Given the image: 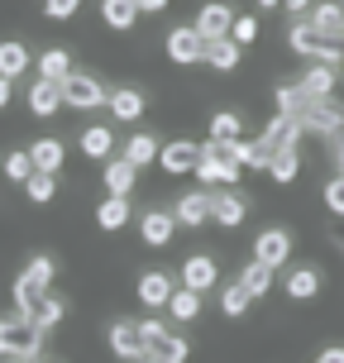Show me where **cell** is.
Wrapping results in <instances>:
<instances>
[{
    "label": "cell",
    "instance_id": "cell-1",
    "mask_svg": "<svg viewBox=\"0 0 344 363\" xmlns=\"http://www.w3.org/2000/svg\"><path fill=\"white\" fill-rule=\"evenodd\" d=\"M239 177H244L239 139H206V144H201V163H196L201 186H235Z\"/></svg>",
    "mask_w": 344,
    "mask_h": 363
},
{
    "label": "cell",
    "instance_id": "cell-2",
    "mask_svg": "<svg viewBox=\"0 0 344 363\" xmlns=\"http://www.w3.org/2000/svg\"><path fill=\"white\" fill-rule=\"evenodd\" d=\"M287 43H292V53L311 57V62H335V67L344 62V38L340 34H326V29H316L311 19H296V24H292V29H287Z\"/></svg>",
    "mask_w": 344,
    "mask_h": 363
},
{
    "label": "cell",
    "instance_id": "cell-3",
    "mask_svg": "<svg viewBox=\"0 0 344 363\" xmlns=\"http://www.w3.org/2000/svg\"><path fill=\"white\" fill-rule=\"evenodd\" d=\"M43 345V325L34 315H0V359H34Z\"/></svg>",
    "mask_w": 344,
    "mask_h": 363
},
{
    "label": "cell",
    "instance_id": "cell-4",
    "mask_svg": "<svg viewBox=\"0 0 344 363\" xmlns=\"http://www.w3.org/2000/svg\"><path fill=\"white\" fill-rule=\"evenodd\" d=\"M62 101H67L72 110H101V106H110V91L91 72H72L67 82H62Z\"/></svg>",
    "mask_w": 344,
    "mask_h": 363
},
{
    "label": "cell",
    "instance_id": "cell-5",
    "mask_svg": "<svg viewBox=\"0 0 344 363\" xmlns=\"http://www.w3.org/2000/svg\"><path fill=\"white\" fill-rule=\"evenodd\" d=\"M144 340H148V359L187 363V340H182L177 330H167L163 320H144Z\"/></svg>",
    "mask_w": 344,
    "mask_h": 363
},
{
    "label": "cell",
    "instance_id": "cell-6",
    "mask_svg": "<svg viewBox=\"0 0 344 363\" xmlns=\"http://www.w3.org/2000/svg\"><path fill=\"white\" fill-rule=\"evenodd\" d=\"M110 349H115V359H148L144 320H115L110 325Z\"/></svg>",
    "mask_w": 344,
    "mask_h": 363
},
{
    "label": "cell",
    "instance_id": "cell-7",
    "mask_svg": "<svg viewBox=\"0 0 344 363\" xmlns=\"http://www.w3.org/2000/svg\"><path fill=\"white\" fill-rule=\"evenodd\" d=\"M167 57H172L177 67L206 62V38L196 34V24H187V29H172V34H167Z\"/></svg>",
    "mask_w": 344,
    "mask_h": 363
},
{
    "label": "cell",
    "instance_id": "cell-8",
    "mask_svg": "<svg viewBox=\"0 0 344 363\" xmlns=\"http://www.w3.org/2000/svg\"><path fill=\"white\" fill-rule=\"evenodd\" d=\"M230 29H235V10H230L225 0H211V5H201L196 34L206 38V43H216V38H230Z\"/></svg>",
    "mask_w": 344,
    "mask_h": 363
},
{
    "label": "cell",
    "instance_id": "cell-9",
    "mask_svg": "<svg viewBox=\"0 0 344 363\" xmlns=\"http://www.w3.org/2000/svg\"><path fill=\"white\" fill-rule=\"evenodd\" d=\"M196 163H201V144H192V139H172V144H163V153H158V167L172 172V177L196 172Z\"/></svg>",
    "mask_w": 344,
    "mask_h": 363
},
{
    "label": "cell",
    "instance_id": "cell-10",
    "mask_svg": "<svg viewBox=\"0 0 344 363\" xmlns=\"http://www.w3.org/2000/svg\"><path fill=\"white\" fill-rule=\"evenodd\" d=\"M254 258H263L268 268H282V263L292 258V235H287V230H277V225H272V230H258Z\"/></svg>",
    "mask_w": 344,
    "mask_h": 363
},
{
    "label": "cell",
    "instance_id": "cell-11",
    "mask_svg": "<svg viewBox=\"0 0 344 363\" xmlns=\"http://www.w3.org/2000/svg\"><path fill=\"white\" fill-rule=\"evenodd\" d=\"M244 216H249V201L239 196V191H230V186H220L216 196H211V220H216V225H225V230H235V225H244Z\"/></svg>",
    "mask_w": 344,
    "mask_h": 363
},
{
    "label": "cell",
    "instance_id": "cell-12",
    "mask_svg": "<svg viewBox=\"0 0 344 363\" xmlns=\"http://www.w3.org/2000/svg\"><path fill=\"white\" fill-rule=\"evenodd\" d=\"M139 235H144L148 249H167V244H172V235H177V216H172V211H144Z\"/></svg>",
    "mask_w": 344,
    "mask_h": 363
},
{
    "label": "cell",
    "instance_id": "cell-13",
    "mask_svg": "<svg viewBox=\"0 0 344 363\" xmlns=\"http://www.w3.org/2000/svg\"><path fill=\"white\" fill-rule=\"evenodd\" d=\"M177 277H182V287L211 291V287L220 282V268H216V258H211V254H192V258L177 268Z\"/></svg>",
    "mask_w": 344,
    "mask_h": 363
},
{
    "label": "cell",
    "instance_id": "cell-14",
    "mask_svg": "<svg viewBox=\"0 0 344 363\" xmlns=\"http://www.w3.org/2000/svg\"><path fill=\"white\" fill-rule=\"evenodd\" d=\"M301 139V120H292V115H272V125L258 134V144L268 148V153H282V148H296Z\"/></svg>",
    "mask_w": 344,
    "mask_h": 363
},
{
    "label": "cell",
    "instance_id": "cell-15",
    "mask_svg": "<svg viewBox=\"0 0 344 363\" xmlns=\"http://www.w3.org/2000/svg\"><path fill=\"white\" fill-rule=\"evenodd\" d=\"M335 82H340V67H335V62H311L296 86L306 91L311 101H326V96H335Z\"/></svg>",
    "mask_w": 344,
    "mask_h": 363
},
{
    "label": "cell",
    "instance_id": "cell-16",
    "mask_svg": "<svg viewBox=\"0 0 344 363\" xmlns=\"http://www.w3.org/2000/svg\"><path fill=\"white\" fill-rule=\"evenodd\" d=\"M62 106H67V101H62V82H48V77H38L34 91H29V110H34L38 120H48V115H57Z\"/></svg>",
    "mask_w": 344,
    "mask_h": 363
},
{
    "label": "cell",
    "instance_id": "cell-17",
    "mask_svg": "<svg viewBox=\"0 0 344 363\" xmlns=\"http://www.w3.org/2000/svg\"><path fill=\"white\" fill-rule=\"evenodd\" d=\"M144 110H148V96H144V91H134V86L110 91V115H115L120 125H134V120H139Z\"/></svg>",
    "mask_w": 344,
    "mask_h": 363
},
{
    "label": "cell",
    "instance_id": "cell-18",
    "mask_svg": "<svg viewBox=\"0 0 344 363\" xmlns=\"http://www.w3.org/2000/svg\"><path fill=\"white\" fill-rule=\"evenodd\" d=\"M172 216H177V225H187V230L206 225V220H211V191H187V196L172 206Z\"/></svg>",
    "mask_w": 344,
    "mask_h": 363
},
{
    "label": "cell",
    "instance_id": "cell-19",
    "mask_svg": "<svg viewBox=\"0 0 344 363\" xmlns=\"http://www.w3.org/2000/svg\"><path fill=\"white\" fill-rule=\"evenodd\" d=\"M134 182H139V167L129 163L125 153H120V158H106V191L110 196H129Z\"/></svg>",
    "mask_w": 344,
    "mask_h": 363
},
{
    "label": "cell",
    "instance_id": "cell-20",
    "mask_svg": "<svg viewBox=\"0 0 344 363\" xmlns=\"http://www.w3.org/2000/svg\"><path fill=\"white\" fill-rule=\"evenodd\" d=\"M134 291H139V301H144V306H167L177 287H172V277H167V272L153 268V272H144V277H139V287H134Z\"/></svg>",
    "mask_w": 344,
    "mask_h": 363
},
{
    "label": "cell",
    "instance_id": "cell-21",
    "mask_svg": "<svg viewBox=\"0 0 344 363\" xmlns=\"http://www.w3.org/2000/svg\"><path fill=\"white\" fill-rule=\"evenodd\" d=\"M29 67H34V53H29L19 38H5V43H0V77L15 82V77H24Z\"/></svg>",
    "mask_w": 344,
    "mask_h": 363
},
{
    "label": "cell",
    "instance_id": "cell-22",
    "mask_svg": "<svg viewBox=\"0 0 344 363\" xmlns=\"http://www.w3.org/2000/svg\"><path fill=\"white\" fill-rule=\"evenodd\" d=\"M301 19H311L316 29H326V34H340L344 38V5H340V0H321V5H311Z\"/></svg>",
    "mask_w": 344,
    "mask_h": 363
},
{
    "label": "cell",
    "instance_id": "cell-23",
    "mask_svg": "<svg viewBox=\"0 0 344 363\" xmlns=\"http://www.w3.org/2000/svg\"><path fill=\"white\" fill-rule=\"evenodd\" d=\"M139 15H144L139 0H101V19H106L110 29H120V34L134 29V19H139Z\"/></svg>",
    "mask_w": 344,
    "mask_h": 363
},
{
    "label": "cell",
    "instance_id": "cell-24",
    "mask_svg": "<svg viewBox=\"0 0 344 363\" xmlns=\"http://www.w3.org/2000/svg\"><path fill=\"white\" fill-rule=\"evenodd\" d=\"M254 306V291L244 287V282H225V287H220V315H230V320H239V315H244V311Z\"/></svg>",
    "mask_w": 344,
    "mask_h": 363
},
{
    "label": "cell",
    "instance_id": "cell-25",
    "mask_svg": "<svg viewBox=\"0 0 344 363\" xmlns=\"http://www.w3.org/2000/svg\"><path fill=\"white\" fill-rule=\"evenodd\" d=\"M282 287H287L292 301H311V296L321 291V272L316 268H292L287 277H282Z\"/></svg>",
    "mask_w": 344,
    "mask_h": 363
},
{
    "label": "cell",
    "instance_id": "cell-26",
    "mask_svg": "<svg viewBox=\"0 0 344 363\" xmlns=\"http://www.w3.org/2000/svg\"><path fill=\"white\" fill-rule=\"evenodd\" d=\"M110 148H115V129L110 125H87L82 129V153H87V158H101V163H106Z\"/></svg>",
    "mask_w": 344,
    "mask_h": 363
},
{
    "label": "cell",
    "instance_id": "cell-27",
    "mask_svg": "<svg viewBox=\"0 0 344 363\" xmlns=\"http://www.w3.org/2000/svg\"><path fill=\"white\" fill-rule=\"evenodd\" d=\"M239 57H244V48H239L235 38H216V43H206V62H211L216 72H235Z\"/></svg>",
    "mask_w": 344,
    "mask_h": 363
},
{
    "label": "cell",
    "instance_id": "cell-28",
    "mask_svg": "<svg viewBox=\"0 0 344 363\" xmlns=\"http://www.w3.org/2000/svg\"><path fill=\"white\" fill-rule=\"evenodd\" d=\"M77 67H72V53L67 48H48V53H38V77H48V82H67Z\"/></svg>",
    "mask_w": 344,
    "mask_h": 363
},
{
    "label": "cell",
    "instance_id": "cell-29",
    "mask_svg": "<svg viewBox=\"0 0 344 363\" xmlns=\"http://www.w3.org/2000/svg\"><path fill=\"white\" fill-rule=\"evenodd\" d=\"M29 158H34V172H57L62 158H67V148H62V139H38L29 148Z\"/></svg>",
    "mask_w": 344,
    "mask_h": 363
},
{
    "label": "cell",
    "instance_id": "cell-30",
    "mask_svg": "<svg viewBox=\"0 0 344 363\" xmlns=\"http://www.w3.org/2000/svg\"><path fill=\"white\" fill-rule=\"evenodd\" d=\"M96 225L101 230H125L129 225V196H106L96 206Z\"/></svg>",
    "mask_w": 344,
    "mask_h": 363
},
{
    "label": "cell",
    "instance_id": "cell-31",
    "mask_svg": "<svg viewBox=\"0 0 344 363\" xmlns=\"http://www.w3.org/2000/svg\"><path fill=\"white\" fill-rule=\"evenodd\" d=\"M158 153H163V148H158V139H153V134H129V139H125V158L134 167L158 163Z\"/></svg>",
    "mask_w": 344,
    "mask_h": 363
},
{
    "label": "cell",
    "instance_id": "cell-32",
    "mask_svg": "<svg viewBox=\"0 0 344 363\" xmlns=\"http://www.w3.org/2000/svg\"><path fill=\"white\" fill-rule=\"evenodd\" d=\"M167 315H172V320H196L201 315V291L196 287H177L172 301H167Z\"/></svg>",
    "mask_w": 344,
    "mask_h": 363
},
{
    "label": "cell",
    "instance_id": "cell-33",
    "mask_svg": "<svg viewBox=\"0 0 344 363\" xmlns=\"http://www.w3.org/2000/svg\"><path fill=\"white\" fill-rule=\"evenodd\" d=\"M268 172H272V182H296V172H301V153L296 148H282V153H272V163H268Z\"/></svg>",
    "mask_w": 344,
    "mask_h": 363
},
{
    "label": "cell",
    "instance_id": "cell-34",
    "mask_svg": "<svg viewBox=\"0 0 344 363\" xmlns=\"http://www.w3.org/2000/svg\"><path fill=\"white\" fill-rule=\"evenodd\" d=\"M272 272H277V268H268L263 258H254L249 268L239 272V282H244V287L254 291V296H268V287H272Z\"/></svg>",
    "mask_w": 344,
    "mask_h": 363
},
{
    "label": "cell",
    "instance_id": "cell-35",
    "mask_svg": "<svg viewBox=\"0 0 344 363\" xmlns=\"http://www.w3.org/2000/svg\"><path fill=\"white\" fill-rule=\"evenodd\" d=\"M24 191H29L34 206H48V201L57 196V172H34V177L24 182Z\"/></svg>",
    "mask_w": 344,
    "mask_h": 363
},
{
    "label": "cell",
    "instance_id": "cell-36",
    "mask_svg": "<svg viewBox=\"0 0 344 363\" xmlns=\"http://www.w3.org/2000/svg\"><path fill=\"white\" fill-rule=\"evenodd\" d=\"M211 139H244V120L235 110H216L211 115Z\"/></svg>",
    "mask_w": 344,
    "mask_h": 363
},
{
    "label": "cell",
    "instance_id": "cell-37",
    "mask_svg": "<svg viewBox=\"0 0 344 363\" xmlns=\"http://www.w3.org/2000/svg\"><path fill=\"white\" fill-rule=\"evenodd\" d=\"M53 272H57V263H53L48 254H34L29 263H24V277H29V282H34L38 291H48V282H53Z\"/></svg>",
    "mask_w": 344,
    "mask_h": 363
},
{
    "label": "cell",
    "instance_id": "cell-38",
    "mask_svg": "<svg viewBox=\"0 0 344 363\" xmlns=\"http://www.w3.org/2000/svg\"><path fill=\"white\" fill-rule=\"evenodd\" d=\"M38 301H43V291H38L24 272H19V277H15V311H19V315H34Z\"/></svg>",
    "mask_w": 344,
    "mask_h": 363
},
{
    "label": "cell",
    "instance_id": "cell-39",
    "mask_svg": "<svg viewBox=\"0 0 344 363\" xmlns=\"http://www.w3.org/2000/svg\"><path fill=\"white\" fill-rule=\"evenodd\" d=\"M62 315H67V301H62V296H53V291H43V301H38L34 320H38L43 330H53L57 320H62Z\"/></svg>",
    "mask_w": 344,
    "mask_h": 363
},
{
    "label": "cell",
    "instance_id": "cell-40",
    "mask_svg": "<svg viewBox=\"0 0 344 363\" xmlns=\"http://www.w3.org/2000/svg\"><path fill=\"white\" fill-rule=\"evenodd\" d=\"M5 177H10V182H19V186H24L29 177H34V158H29V148H15V153L5 158Z\"/></svg>",
    "mask_w": 344,
    "mask_h": 363
},
{
    "label": "cell",
    "instance_id": "cell-41",
    "mask_svg": "<svg viewBox=\"0 0 344 363\" xmlns=\"http://www.w3.org/2000/svg\"><path fill=\"white\" fill-rule=\"evenodd\" d=\"M230 38H235L239 48H249V43L258 38V19H254V15H235V29H230Z\"/></svg>",
    "mask_w": 344,
    "mask_h": 363
},
{
    "label": "cell",
    "instance_id": "cell-42",
    "mask_svg": "<svg viewBox=\"0 0 344 363\" xmlns=\"http://www.w3.org/2000/svg\"><path fill=\"white\" fill-rule=\"evenodd\" d=\"M326 206H330V216L344 220V172H335V177L326 182Z\"/></svg>",
    "mask_w": 344,
    "mask_h": 363
},
{
    "label": "cell",
    "instance_id": "cell-43",
    "mask_svg": "<svg viewBox=\"0 0 344 363\" xmlns=\"http://www.w3.org/2000/svg\"><path fill=\"white\" fill-rule=\"evenodd\" d=\"M82 10V0H43V15L48 19H72Z\"/></svg>",
    "mask_w": 344,
    "mask_h": 363
},
{
    "label": "cell",
    "instance_id": "cell-44",
    "mask_svg": "<svg viewBox=\"0 0 344 363\" xmlns=\"http://www.w3.org/2000/svg\"><path fill=\"white\" fill-rule=\"evenodd\" d=\"M326 148H330V158H335V167L344 172V129H330V134H326Z\"/></svg>",
    "mask_w": 344,
    "mask_h": 363
},
{
    "label": "cell",
    "instance_id": "cell-45",
    "mask_svg": "<svg viewBox=\"0 0 344 363\" xmlns=\"http://www.w3.org/2000/svg\"><path fill=\"white\" fill-rule=\"evenodd\" d=\"M311 363H344V349H340V345H335V349H321Z\"/></svg>",
    "mask_w": 344,
    "mask_h": 363
},
{
    "label": "cell",
    "instance_id": "cell-46",
    "mask_svg": "<svg viewBox=\"0 0 344 363\" xmlns=\"http://www.w3.org/2000/svg\"><path fill=\"white\" fill-rule=\"evenodd\" d=\"M167 5H172V0H139V10H144V15H163Z\"/></svg>",
    "mask_w": 344,
    "mask_h": 363
},
{
    "label": "cell",
    "instance_id": "cell-47",
    "mask_svg": "<svg viewBox=\"0 0 344 363\" xmlns=\"http://www.w3.org/2000/svg\"><path fill=\"white\" fill-rule=\"evenodd\" d=\"M10 96H15V86H10V77H0V110L10 106Z\"/></svg>",
    "mask_w": 344,
    "mask_h": 363
},
{
    "label": "cell",
    "instance_id": "cell-48",
    "mask_svg": "<svg viewBox=\"0 0 344 363\" xmlns=\"http://www.w3.org/2000/svg\"><path fill=\"white\" fill-rule=\"evenodd\" d=\"M272 5H282V0H258V10H272Z\"/></svg>",
    "mask_w": 344,
    "mask_h": 363
},
{
    "label": "cell",
    "instance_id": "cell-49",
    "mask_svg": "<svg viewBox=\"0 0 344 363\" xmlns=\"http://www.w3.org/2000/svg\"><path fill=\"white\" fill-rule=\"evenodd\" d=\"M148 363H163V359H148Z\"/></svg>",
    "mask_w": 344,
    "mask_h": 363
},
{
    "label": "cell",
    "instance_id": "cell-50",
    "mask_svg": "<svg viewBox=\"0 0 344 363\" xmlns=\"http://www.w3.org/2000/svg\"><path fill=\"white\" fill-rule=\"evenodd\" d=\"M340 67H344V62H340Z\"/></svg>",
    "mask_w": 344,
    "mask_h": 363
}]
</instances>
